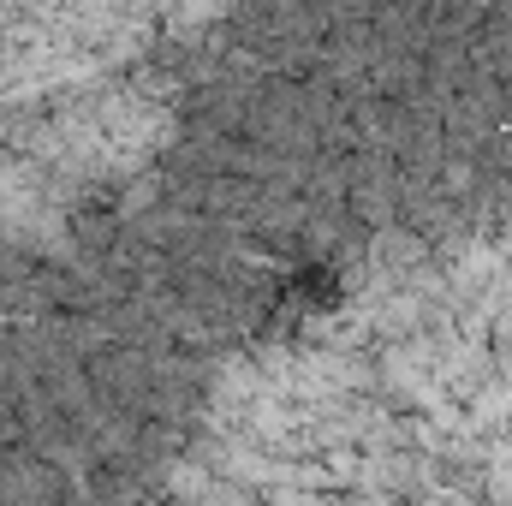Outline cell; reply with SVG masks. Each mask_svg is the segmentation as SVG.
Instances as JSON below:
<instances>
[{
  "mask_svg": "<svg viewBox=\"0 0 512 506\" xmlns=\"http://www.w3.org/2000/svg\"><path fill=\"white\" fill-rule=\"evenodd\" d=\"M143 0H0V102H42L126 48Z\"/></svg>",
  "mask_w": 512,
  "mask_h": 506,
  "instance_id": "6da1fadb",
  "label": "cell"
}]
</instances>
